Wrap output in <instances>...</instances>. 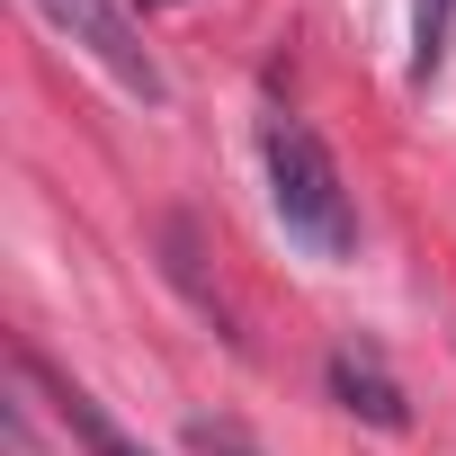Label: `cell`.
<instances>
[{
  "mask_svg": "<svg viewBox=\"0 0 456 456\" xmlns=\"http://www.w3.org/2000/svg\"><path fill=\"white\" fill-rule=\"evenodd\" d=\"M260 152H269V206H278V224H287V242L314 251V260H349V251H358V206H349L340 161L322 152V134L278 108L269 134H260Z\"/></svg>",
  "mask_w": 456,
  "mask_h": 456,
  "instance_id": "cell-1",
  "label": "cell"
},
{
  "mask_svg": "<svg viewBox=\"0 0 456 456\" xmlns=\"http://www.w3.org/2000/svg\"><path fill=\"white\" fill-rule=\"evenodd\" d=\"M45 10V28L63 37V45H81L126 99H143V108H161L170 99V81H161V63H152V45L134 37V19L117 10V0H37Z\"/></svg>",
  "mask_w": 456,
  "mask_h": 456,
  "instance_id": "cell-2",
  "label": "cell"
},
{
  "mask_svg": "<svg viewBox=\"0 0 456 456\" xmlns=\"http://www.w3.org/2000/svg\"><path fill=\"white\" fill-rule=\"evenodd\" d=\"M331 394H340V411H358L367 429H403V420H411L403 385H394V376H385V358H376V349H358V340H340V349H331Z\"/></svg>",
  "mask_w": 456,
  "mask_h": 456,
  "instance_id": "cell-3",
  "label": "cell"
},
{
  "mask_svg": "<svg viewBox=\"0 0 456 456\" xmlns=\"http://www.w3.org/2000/svg\"><path fill=\"white\" fill-rule=\"evenodd\" d=\"M54 403H63V420L90 438V456H143V447H134V438H126V429H117V420H108V411L81 394V385H54Z\"/></svg>",
  "mask_w": 456,
  "mask_h": 456,
  "instance_id": "cell-4",
  "label": "cell"
},
{
  "mask_svg": "<svg viewBox=\"0 0 456 456\" xmlns=\"http://www.w3.org/2000/svg\"><path fill=\"white\" fill-rule=\"evenodd\" d=\"M188 456H260L233 420H188Z\"/></svg>",
  "mask_w": 456,
  "mask_h": 456,
  "instance_id": "cell-5",
  "label": "cell"
},
{
  "mask_svg": "<svg viewBox=\"0 0 456 456\" xmlns=\"http://www.w3.org/2000/svg\"><path fill=\"white\" fill-rule=\"evenodd\" d=\"M447 10H456V0H420V54H411V72H429L447 54Z\"/></svg>",
  "mask_w": 456,
  "mask_h": 456,
  "instance_id": "cell-6",
  "label": "cell"
}]
</instances>
